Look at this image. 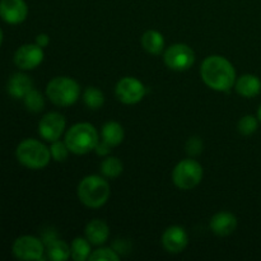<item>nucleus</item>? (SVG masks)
I'll return each instance as SVG.
<instances>
[{
  "instance_id": "nucleus-1",
  "label": "nucleus",
  "mask_w": 261,
  "mask_h": 261,
  "mask_svg": "<svg viewBox=\"0 0 261 261\" xmlns=\"http://www.w3.org/2000/svg\"><path fill=\"white\" fill-rule=\"evenodd\" d=\"M200 76L206 87L217 92L231 91L237 79L234 66L228 59L221 55H211L204 59Z\"/></svg>"
},
{
  "instance_id": "nucleus-2",
  "label": "nucleus",
  "mask_w": 261,
  "mask_h": 261,
  "mask_svg": "<svg viewBox=\"0 0 261 261\" xmlns=\"http://www.w3.org/2000/svg\"><path fill=\"white\" fill-rule=\"evenodd\" d=\"M79 201L87 208L98 209L107 203L111 195V188L106 177L98 175L86 176L76 189Z\"/></svg>"
},
{
  "instance_id": "nucleus-3",
  "label": "nucleus",
  "mask_w": 261,
  "mask_h": 261,
  "mask_svg": "<svg viewBox=\"0 0 261 261\" xmlns=\"http://www.w3.org/2000/svg\"><path fill=\"white\" fill-rule=\"evenodd\" d=\"M64 140L70 153L83 155L94 150L99 142V134L94 125L89 122H78L68 129Z\"/></svg>"
},
{
  "instance_id": "nucleus-4",
  "label": "nucleus",
  "mask_w": 261,
  "mask_h": 261,
  "mask_svg": "<svg viewBox=\"0 0 261 261\" xmlns=\"http://www.w3.org/2000/svg\"><path fill=\"white\" fill-rule=\"evenodd\" d=\"M15 157L18 162L30 170H42L50 163V148L42 142L33 138L22 140L15 149Z\"/></svg>"
},
{
  "instance_id": "nucleus-5",
  "label": "nucleus",
  "mask_w": 261,
  "mask_h": 261,
  "mask_svg": "<svg viewBox=\"0 0 261 261\" xmlns=\"http://www.w3.org/2000/svg\"><path fill=\"white\" fill-rule=\"evenodd\" d=\"M81 96V86L70 76H55L46 86V97L55 106H73Z\"/></svg>"
},
{
  "instance_id": "nucleus-6",
  "label": "nucleus",
  "mask_w": 261,
  "mask_h": 261,
  "mask_svg": "<svg viewBox=\"0 0 261 261\" xmlns=\"http://www.w3.org/2000/svg\"><path fill=\"white\" fill-rule=\"evenodd\" d=\"M204 176L203 166L193 158L182 160L172 171V181L181 190H191L201 182Z\"/></svg>"
},
{
  "instance_id": "nucleus-7",
  "label": "nucleus",
  "mask_w": 261,
  "mask_h": 261,
  "mask_svg": "<svg viewBox=\"0 0 261 261\" xmlns=\"http://www.w3.org/2000/svg\"><path fill=\"white\" fill-rule=\"evenodd\" d=\"M12 252L18 260L24 261H37L45 259L46 246L42 240L38 237L30 236H20L13 242Z\"/></svg>"
},
{
  "instance_id": "nucleus-8",
  "label": "nucleus",
  "mask_w": 261,
  "mask_h": 261,
  "mask_svg": "<svg viewBox=\"0 0 261 261\" xmlns=\"http://www.w3.org/2000/svg\"><path fill=\"white\" fill-rule=\"evenodd\" d=\"M163 60L171 70L185 71L195 63V53L186 43H175L163 51Z\"/></svg>"
},
{
  "instance_id": "nucleus-9",
  "label": "nucleus",
  "mask_w": 261,
  "mask_h": 261,
  "mask_svg": "<svg viewBox=\"0 0 261 261\" xmlns=\"http://www.w3.org/2000/svg\"><path fill=\"white\" fill-rule=\"evenodd\" d=\"M147 93L144 83L134 76H124L120 79L115 87V96L121 103L135 105L139 103Z\"/></svg>"
},
{
  "instance_id": "nucleus-10",
  "label": "nucleus",
  "mask_w": 261,
  "mask_h": 261,
  "mask_svg": "<svg viewBox=\"0 0 261 261\" xmlns=\"http://www.w3.org/2000/svg\"><path fill=\"white\" fill-rule=\"evenodd\" d=\"M66 127V120L60 112H48L38 122V134L43 140L53 143L59 140Z\"/></svg>"
},
{
  "instance_id": "nucleus-11",
  "label": "nucleus",
  "mask_w": 261,
  "mask_h": 261,
  "mask_svg": "<svg viewBox=\"0 0 261 261\" xmlns=\"http://www.w3.org/2000/svg\"><path fill=\"white\" fill-rule=\"evenodd\" d=\"M45 58L43 48L40 47L37 43H25L17 48L14 53L13 61L20 70H33L41 65Z\"/></svg>"
},
{
  "instance_id": "nucleus-12",
  "label": "nucleus",
  "mask_w": 261,
  "mask_h": 261,
  "mask_svg": "<svg viewBox=\"0 0 261 261\" xmlns=\"http://www.w3.org/2000/svg\"><path fill=\"white\" fill-rule=\"evenodd\" d=\"M28 15L24 0H0V18L8 24H20Z\"/></svg>"
},
{
  "instance_id": "nucleus-13",
  "label": "nucleus",
  "mask_w": 261,
  "mask_h": 261,
  "mask_svg": "<svg viewBox=\"0 0 261 261\" xmlns=\"http://www.w3.org/2000/svg\"><path fill=\"white\" fill-rule=\"evenodd\" d=\"M162 246L170 254H180L188 247L189 236L185 229L180 226H171L163 232Z\"/></svg>"
},
{
  "instance_id": "nucleus-14",
  "label": "nucleus",
  "mask_w": 261,
  "mask_h": 261,
  "mask_svg": "<svg viewBox=\"0 0 261 261\" xmlns=\"http://www.w3.org/2000/svg\"><path fill=\"white\" fill-rule=\"evenodd\" d=\"M211 231L217 236H229L237 228V218L231 212H218L209 222Z\"/></svg>"
},
{
  "instance_id": "nucleus-15",
  "label": "nucleus",
  "mask_w": 261,
  "mask_h": 261,
  "mask_svg": "<svg viewBox=\"0 0 261 261\" xmlns=\"http://www.w3.org/2000/svg\"><path fill=\"white\" fill-rule=\"evenodd\" d=\"M33 88V82L31 76L24 73H15L9 78L7 84V91L9 96L15 99H23L25 94Z\"/></svg>"
},
{
  "instance_id": "nucleus-16",
  "label": "nucleus",
  "mask_w": 261,
  "mask_h": 261,
  "mask_svg": "<svg viewBox=\"0 0 261 261\" xmlns=\"http://www.w3.org/2000/svg\"><path fill=\"white\" fill-rule=\"evenodd\" d=\"M86 239L91 242L93 246H101L106 244L110 237V227L102 219H93L86 226Z\"/></svg>"
},
{
  "instance_id": "nucleus-17",
  "label": "nucleus",
  "mask_w": 261,
  "mask_h": 261,
  "mask_svg": "<svg viewBox=\"0 0 261 261\" xmlns=\"http://www.w3.org/2000/svg\"><path fill=\"white\" fill-rule=\"evenodd\" d=\"M234 89L237 93L245 98H254L261 92V81L254 74H244L236 79Z\"/></svg>"
},
{
  "instance_id": "nucleus-18",
  "label": "nucleus",
  "mask_w": 261,
  "mask_h": 261,
  "mask_svg": "<svg viewBox=\"0 0 261 261\" xmlns=\"http://www.w3.org/2000/svg\"><path fill=\"white\" fill-rule=\"evenodd\" d=\"M142 47L150 55H160L165 51V37L155 30H149L142 36Z\"/></svg>"
},
{
  "instance_id": "nucleus-19",
  "label": "nucleus",
  "mask_w": 261,
  "mask_h": 261,
  "mask_svg": "<svg viewBox=\"0 0 261 261\" xmlns=\"http://www.w3.org/2000/svg\"><path fill=\"white\" fill-rule=\"evenodd\" d=\"M125 132L121 124L117 121H107L101 129V139L111 145L112 148L117 147L124 142Z\"/></svg>"
},
{
  "instance_id": "nucleus-20",
  "label": "nucleus",
  "mask_w": 261,
  "mask_h": 261,
  "mask_svg": "<svg viewBox=\"0 0 261 261\" xmlns=\"http://www.w3.org/2000/svg\"><path fill=\"white\" fill-rule=\"evenodd\" d=\"M46 257L53 261H66L71 257V249L65 241L55 239L46 244Z\"/></svg>"
},
{
  "instance_id": "nucleus-21",
  "label": "nucleus",
  "mask_w": 261,
  "mask_h": 261,
  "mask_svg": "<svg viewBox=\"0 0 261 261\" xmlns=\"http://www.w3.org/2000/svg\"><path fill=\"white\" fill-rule=\"evenodd\" d=\"M99 171H101L102 176L106 178H117L124 171V165L121 161L115 155H109L102 161L101 166H99Z\"/></svg>"
},
{
  "instance_id": "nucleus-22",
  "label": "nucleus",
  "mask_w": 261,
  "mask_h": 261,
  "mask_svg": "<svg viewBox=\"0 0 261 261\" xmlns=\"http://www.w3.org/2000/svg\"><path fill=\"white\" fill-rule=\"evenodd\" d=\"M91 246V242L87 239H84V237H76V239H74L70 245L71 259L75 261L89 260V256L92 254Z\"/></svg>"
},
{
  "instance_id": "nucleus-23",
  "label": "nucleus",
  "mask_w": 261,
  "mask_h": 261,
  "mask_svg": "<svg viewBox=\"0 0 261 261\" xmlns=\"http://www.w3.org/2000/svg\"><path fill=\"white\" fill-rule=\"evenodd\" d=\"M83 102L88 109L98 110L105 105V94L97 87H88L83 92Z\"/></svg>"
},
{
  "instance_id": "nucleus-24",
  "label": "nucleus",
  "mask_w": 261,
  "mask_h": 261,
  "mask_svg": "<svg viewBox=\"0 0 261 261\" xmlns=\"http://www.w3.org/2000/svg\"><path fill=\"white\" fill-rule=\"evenodd\" d=\"M23 103H24L25 109L30 112L37 114L45 109V98H43L42 93L37 89L32 88L23 98Z\"/></svg>"
},
{
  "instance_id": "nucleus-25",
  "label": "nucleus",
  "mask_w": 261,
  "mask_h": 261,
  "mask_svg": "<svg viewBox=\"0 0 261 261\" xmlns=\"http://www.w3.org/2000/svg\"><path fill=\"white\" fill-rule=\"evenodd\" d=\"M257 127H259V119L252 116V115H246V116L241 117L239 124H237L239 133L241 135H245V137H249V135L256 133Z\"/></svg>"
},
{
  "instance_id": "nucleus-26",
  "label": "nucleus",
  "mask_w": 261,
  "mask_h": 261,
  "mask_svg": "<svg viewBox=\"0 0 261 261\" xmlns=\"http://www.w3.org/2000/svg\"><path fill=\"white\" fill-rule=\"evenodd\" d=\"M50 153H51V158H53L55 162H64V161L68 160V155L69 153H70V150H69L65 140L61 142V140L59 139L51 143Z\"/></svg>"
},
{
  "instance_id": "nucleus-27",
  "label": "nucleus",
  "mask_w": 261,
  "mask_h": 261,
  "mask_svg": "<svg viewBox=\"0 0 261 261\" xmlns=\"http://www.w3.org/2000/svg\"><path fill=\"white\" fill-rule=\"evenodd\" d=\"M120 255L111 247H99L92 251L89 261H119Z\"/></svg>"
},
{
  "instance_id": "nucleus-28",
  "label": "nucleus",
  "mask_w": 261,
  "mask_h": 261,
  "mask_svg": "<svg viewBox=\"0 0 261 261\" xmlns=\"http://www.w3.org/2000/svg\"><path fill=\"white\" fill-rule=\"evenodd\" d=\"M186 152L190 157H196L203 152V142L199 137H191L186 142Z\"/></svg>"
},
{
  "instance_id": "nucleus-29",
  "label": "nucleus",
  "mask_w": 261,
  "mask_h": 261,
  "mask_svg": "<svg viewBox=\"0 0 261 261\" xmlns=\"http://www.w3.org/2000/svg\"><path fill=\"white\" fill-rule=\"evenodd\" d=\"M111 145L107 144L106 142H103V140H99L98 144L96 145V148H94V152L97 153L98 155H109L110 152H111Z\"/></svg>"
},
{
  "instance_id": "nucleus-30",
  "label": "nucleus",
  "mask_w": 261,
  "mask_h": 261,
  "mask_svg": "<svg viewBox=\"0 0 261 261\" xmlns=\"http://www.w3.org/2000/svg\"><path fill=\"white\" fill-rule=\"evenodd\" d=\"M35 43H37V45L42 48L47 47L48 43H50V36H48L47 33H40V35L36 36Z\"/></svg>"
},
{
  "instance_id": "nucleus-31",
  "label": "nucleus",
  "mask_w": 261,
  "mask_h": 261,
  "mask_svg": "<svg viewBox=\"0 0 261 261\" xmlns=\"http://www.w3.org/2000/svg\"><path fill=\"white\" fill-rule=\"evenodd\" d=\"M257 119H259V121L261 122V105L259 106V109H257Z\"/></svg>"
},
{
  "instance_id": "nucleus-32",
  "label": "nucleus",
  "mask_w": 261,
  "mask_h": 261,
  "mask_svg": "<svg viewBox=\"0 0 261 261\" xmlns=\"http://www.w3.org/2000/svg\"><path fill=\"white\" fill-rule=\"evenodd\" d=\"M3 40H4V35H3V30H2V28H0V46H2Z\"/></svg>"
}]
</instances>
